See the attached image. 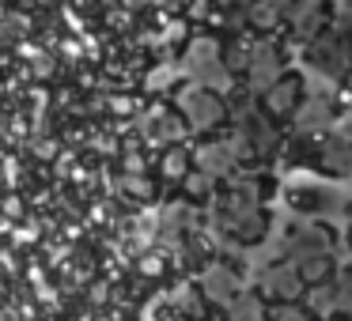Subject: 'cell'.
I'll return each mask as SVG.
<instances>
[{"label": "cell", "instance_id": "1", "mask_svg": "<svg viewBox=\"0 0 352 321\" xmlns=\"http://www.w3.org/2000/svg\"><path fill=\"white\" fill-rule=\"evenodd\" d=\"M303 80L299 76H276L273 84H269L265 99H261V106H265V114L273 117V121H284V117H296L299 114V102H303Z\"/></svg>", "mask_w": 352, "mask_h": 321}, {"label": "cell", "instance_id": "2", "mask_svg": "<svg viewBox=\"0 0 352 321\" xmlns=\"http://www.w3.org/2000/svg\"><path fill=\"white\" fill-rule=\"evenodd\" d=\"M307 61H311V69H318L322 76H344V69H349V57H344L341 42H337L333 34H314L311 46H307Z\"/></svg>", "mask_w": 352, "mask_h": 321}, {"label": "cell", "instance_id": "3", "mask_svg": "<svg viewBox=\"0 0 352 321\" xmlns=\"http://www.w3.org/2000/svg\"><path fill=\"white\" fill-rule=\"evenodd\" d=\"M261 287H265V295L273 298V302H296L307 291V283H303V276H299L296 265H273L261 276Z\"/></svg>", "mask_w": 352, "mask_h": 321}, {"label": "cell", "instance_id": "4", "mask_svg": "<svg viewBox=\"0 0 352 321\" xmlns=\"http://www.w3.org/2000/svg\"><path fill=\"white\" fill-rule=\"evenodd\" d=\"M284 19H288V27L299 38H314V34H322V27H326L329 8L322 0H296L292 8H284Z\"/></svg>", "mask_w": 352, "mask_h": 321}, {"label": "cell", "instance_id": "5", "mask_svg": "<svg viewBox=\"0 0 352 321\" xmlns=\"http://www.w3.org/2000/svg\"><path fill=\"white\" fill-rule=\"evenodd\" d=\"M329 242H333V235H329L322 223H299V227H292L288 235V253L292 257H311V253H329Z\"/></svg>", "mask_w": 352, "mask_h": 321}, {"label": "cell", "instance_id": "6", "mask_svg": "<svg viewBox=\"0 0 352 321\" xmlns=\"http://www.w3.org/2000/svg\"><path fill=\"white\" fill-rule=\"evenodd\" d=\"M314 159H318V167L326 170V174H333V178L352 174V144L344 136H326L318 147H314Z\"/></svg>", "mask_w": 352, "mask_h": 321}, {"label": "cell", "instance_id": "7", "mask_svg": "<svg viewBox=\"0 0 352 321\" xmlns=\"http://www.w3.org/2000/svg\"><path fill=\"white\" fill-rule=\"evenodd\" d=\"M223 114H228V106H223L216 95H208V91H190L186 95V117H190L197 129H208V125L220 121Z\"/></svg>", "mask_w": 352, "mask_h": 321}, {"label": "cell", "instance_id": "8", "mask_svg": "<svg viewBox=\"0 0 352 321\" xmlns=\"http://www.w3.org/2000/svg\"><path fill=\"white\" fill-rule=\"evenodd\" d=\"M201 287H205V295L216 298V302H231L235 291H239V280H235L231 268H208L205 280H201Z\"/></svg>", "mask_w": 352, "mask_h": 321}, {"label": "cell", "instance_id": "9", "mask_svg": "<svg viewBox=\"0 0 352 321\" xmlns=\"http://www.w3.org/2000/svg\"><path fill=\"white\" fill-rule=\"evenodd\" d=\"M296 268H299V276H303L307 287H311V283L333 280V257H329V253H311V257H299Z\"/></svg>", "mask_w": 352, "mask_h": 321}, {"label": "cell", "instance_id": "10", "mask_svg": "<svg viewBox=\"0 0 352 321\" xmlns=\"http://www.w3.org/2000/svg\"><path fill=\"white\" fill-rule=\"evenodd\" d=\"M201 170L205 174H231V167H235V152H231V144H208L201 147Z\"/></svg>", "mask_w": 352, "mask_h": 321}, {"label": "cell", "instance_id": "11", "mask_svg": "<svg viewBox=\"0 0 352 321\" xmlns=\"http://www.w3.org/2000/svg\"><path fill=\"white\" fill-rule=\"evenodd\" d=\"M329 283H333V298H337V318L333 321H341L344 310H349V318H352V265L344 268V272H337Z\"/></svg>", "mask_w": 352, "mask_h": 321}, {"label": "cell", "instance_id": "12", "mask_svg": "<svg viewBox=\"0 0 352 321\" xmlns=\"http://www.w3.org/2000/svg\"><path fill=\"white\" fill-rule=\"evenodd\" d=\"M276 19H284V8L276 4V0H254V8H250V23L254 27L269 31V27H276Z\"/></svg>", "mask_w": 352, "mask_h": 321}, {"label": "cell", "instance_id": "13", "mask_svg": "<svg viewBox=\"0 0 352 321\" xmlns=\"http://www.w3.org/2000/svg\"><path fill=\"white\" fill-rule=\"evenodd\" d=\"M231 321H265V310H261L258 298H231Z\"/></svg>", "mask_w": 352, "mask_h": 321}, {"label": "cell", "instance_id": "14", "mask_svg": "<svg viewBox=\"0 0 352 321\" xmlns=\"http://www.w3.org/2000/svg\"><path fill=\"white\" fill-rule=\"evenodd\" d=\"M265 321H311V310H303V306H296V302H280Z\"/></svg>", "mask_w": 352, "mask_h": 321}, {"label": "cell", "instance_id": "15", "mask_svg": "<svg viewBox=\"0 0 352 321\" xmlns=\"http://www.w3.org/2000/svg\"><path fill=\"white\" fill-rule=\"evenodd\" d=\"M186 193L190 197H212V185H208V174H186Z\"/></svg>", "mask_w": 352, "mask_h": 321}, {"label": "cell", "instance_id": "16", "mask_svg": "<svg viewBox=\"0 0 352 321\" xmlns=\"http://www.w3.org/2000/svg\"><path fill=\"white\" fill-rule=\"evenodd\" d=\"M337 42H341L344 57L352 61V19H344V23H341V34H337Z\"/></svg>", "mask_w": 352, "mask_h": 321}, {"label": "cell", "instance_id": "17", "mask_svg": "<svg viewBox=\"0 0 352 321\" xmlns=\"http://www.w3.org/2000/svg\"><path fill=\"white\" fill-rule=\"evenodd\" d=\"M344 84H349V91H352V69H344Z\"/></svg>", "mask_w": 352, "mask_h": 321}, {"label": "cell", "instance_id": "18", "mask_svg": "<svg viewBox=\"0 0 352 321\" xmlns=\"http://www.w3.org/2000/svg\"><path fill=\"white\" fill-rule=\"evenodd\" d=\"M344 4H349V8H352V0H344Z\"/></svg>", "mask_w": 352, "mask_h": 321}, {"label": "cell", "instance_id": "19", "mask_svg": "<svg viewBox=\"0 0 352 321\" xmlns=\"http://www.w3.org/2000/svg\"><path fill=\"white\" fill-rule=\"evenodd\" d=\"M349 242H352V230H349Z\"/></svg>", "mask_w": 352, "mask_h": 321}]
</instances>
